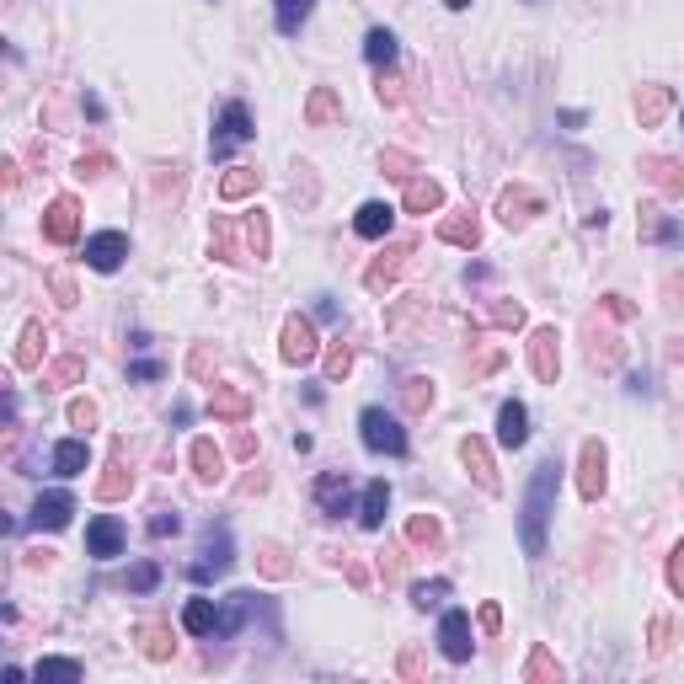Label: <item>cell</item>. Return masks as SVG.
I'll return each instance as SVG.
<instances>
[{"mask_svg":"<svg viewBox=\"0 0 684 684\" xmlns=\"http://www.w3.org/2000/svg\"><path fill=\"white\" fill-rule=\"evenodd\" d=\"M75 513V497L70 492H38L33 503V530H65Z\"/></svg>","mask_w":684,"mask_h":684,"instance_id":"17","label":"cell"},{"mask_svg":"<svg viewBox=\"0 0 684 684\" xmlns=\"http://www.w3.org/2000/svg\"><path fill=\"white\" fill-rule=\"evenodd\" d=\"M524 679H551V684H556V679H562V663H556L546 647H535V652H530V668H524Z\"/></svg>","mask_w":684,"mask_h":684,"instance_id":"42","label":"cell"},{"mask_svg":"<svg viewBox=\"0 0 684 684\" xmlns=\"http://www.w3.org/2000/svg\"><path fill=\"white\" fill-rule=\"evenodd\" d=\"M262 604H268V599L252 594V588H236V594H225V604H220V626H214V636H241V626L262 610Z\"/></svg>","mask_w":684,"mask_h":684,"instance_id":"8","label":"cell"},{"mask_svg":"<svg viewBox=\"0 0 684 684\" xmlns=\"http://www.w3.org/2000/svg\"><path fill=\"white\" fill-rule=\"evenodd\" d=\"M449 599V578H433V583H412V604L417 610H439Z\"/></svg>","mask_w":684,"mask_h":684,"instance_id":"40","label":"cell"},{"mask_svg":"<svg viewBox=\"0 0 684 684\" xmlns=\"http://www.w3.org/2000/svg\"><path fill=\"white\" fill-rule=\"evenodd\" d=\"M380 171H391V177H407V182H412L417 161H412L407 150H380Z\"/></svg>","mask_w":684,"mask_h":684,"instance_id":"48","label":"cell"},{"mask_svg":"<svg viewBox=\"0 0 684 684\" xmlns=\"http://www.w3.org/2000/svg\"><path fill=\"white\" fill-rule=\"evenodd\" d=\"M476 620H481V631H497V626H503V610H497V604H481V610H476Z\"/></svg>","mask_w":684,"mask_h":684,"instance_id":"55","label":"cell"},{"mask_svg":"<svg viewBox=\"0 0 684 684\" xmlns=\"http://www.w3.org/2000/svg\"><path fill=\"white\" fill-rule=\"evenodd\" d=\"M43 342H49V332H43V321H27V326H22V348H17V369H38V359H43Z\"/></svg>","mask_w":684,"mask_h":684,"instance_id":"37","label":"cell"},{"mask_svg":"<svg viewBox=\"0 0 684 684\" xmlns=\"http://www.w3.org/2000/svg\"><path fill=\"white\" fill-rule=\"evenodd\" d=\"M668 588H674V594L684 599V540L674 546V556H668Z\"/></svg>","mask_w":684,"mask_h":684,"instance_id":"51","label":"cell"},{"mask_svg":"<svg viewBox=\"0 0 684 684\" xmlns=\"http://www.w3.org/2000/svg\"><path fill=\"white\" fill-rule=\"evenodd\" d=\"M310 6H316V0H273V22H278V33H284V38L300 33V22L310 17Z\"/></svg>","mask_w":684,"mask_h":684,"instance_id":"35","label":"cell"},{"mask_svg":"<svg viewBox=\"0 0 684 684\" xmlns=\"http://www.w3.org/2000/svg\"><path fill=\"white\" fill-rule=\"evenodd\" d=\"M241 236H246V220L236 225V220H230V214H214V230H209V246H214V257H225V262H241V257H246Z\"/></svg>","mask_w":684,"mask_h":684,"instance_id":"18","label":"cell"},{"mask_svg":"<svg viewBox=\"0 0 684 684\" xmlns=\"http://www.w3.org/2000/svg\"><path fill=\"white\" fill-rule=\"evenodd\" d=\"M385 513H391V481H369L364 497H359V524L364 530H380Z\"/></svg>","mask_w":684,"mask_h":684,"instance_id":"25","label":"cell"},{"mask_svg":"<svg viewBox=\"0 0 684 684\" xmlns=\"http://www.w3.org/2000/svg\"><path fill=\"white\" fill-rule=\"evenodd\" d=\"M407 257H412V246H391V252H385L375 268L364 273V289H369V294H385V289L401 278V262H407Z\"/></svg>","mask_w":684,"mask_h":684,"instance_id":"24","label":"cell"},{"mask_svg":"<svg viewBox=\"0 0 684 684\" xmlns=\"http://www.w3.org/2000/svg\"><path fill=\"white\" fill-rule=\"evenodd\" d=\"M33 679L38 684H75V679H81V663H75V658H38Z\"/></svg>","mask_w":684,"mask_h":684,"instance_id":"34","label":"cell"},{"mask_svg":"<svg viewBox=\"0 0 684 684\" xmlns=\"http://www.w3.org/2000/svg\"><path fill=\"white\" fill-rule=\"evenodd\" d=\"M407 540H412V546L439 551V546H444V530H439V519H433V513H412V519H407Z\"/></svg>","mask_w":684,"mask_h":684,"instance_id":"38","label":"cell"},{"mask_svg":"<svg viewBox=\"0 0 684 684\" xmlns=\"http://www.w3.org/2000/svg\"><path fill=\"white\" fill-rule=\"evenodd\" d=\"M129 492H134V471L123 460H113V465H107V476L97 481V497H102V503H118V497H129Z\"/></svg>","mask_w":684,"mask_h":684,"instance_id":"33","label":"cell"},{"mask_svg":"<svg viewBox=\"0 0 684 684\" xmlns=\"http://www.w3.org/2000/svg\"><path fill=\"white\" fill-rule=\"evenodd\" d=\"M316 503H321L326 519L353 513V481H348V471H326V476L316 481Z\"/></svg>","mask_w":684,"mask_h":684,"instance_id":"13","label":"cell"},{"mask_svg":"<svg viewBox=\"0 0 684 684\" xmlns=\"http://www.w3.org/2000/svg\"><path fill=\"white\" fill-rule=\"evenodd\" d=\"M556 487H562V460H540L530 476V492H524V519H519L524 556H546V524L556 508Z\"/></svg>","mask_w":684,"mask_h":684,"instance_id":"1","label":"cell"},{"mask_svg":"<svg viewBox=\"0 0 684 684\" xmlns=\"http://www.w3.org/2000/svg\"><path fill=\"white\" fill-rule=\"evenodd\" d=\"M188 369H193V380H209V375H214V359H209V348H193Z\"/></svg>","mask_w":684,"mask_h":684,"instance_id":"54","label":"cell"},{"mask_svg":"<svg viewBox=\"0 0 684 684\" xmlns=\"http://www.w3.org/2000/svg\"><path fill=\"white\" fill-rule=\"evenodd\" d=\"M439 241H449V246H465V252H471V246L481 241L476 214H471V209H465V214H444V220H439Z\"/></svg>","mask_w":684,"mask_h":684,"instance_id":"26","label":"cell"},{"mask_svg":"<svg viewBox=\"0 0 684 684\" xmlns=\"http://www.w3.org/2000/svg\"><path fill=\"white\" fill-rule=\"evenodd\" d=\"M81 375H86V359H81V353H70V359L49 364V385H75Z\"/></svg>","mask_w":684,"mask_h":684,"instance_id":"43","label":"cell"},{"mask_svg":"<svg viewBox=\"0 0 684 684\" xmlns=\"http://www.w3.org/2000/svg\"><path fill=\"white\" fill-rule=\"evenodd\" d=\"M209 412L220 417V423H246V417H252V401H246V391H236V385H214Z\"/></svg>","mask_w":684,"mask_h":684,"instance_id":"21","label":"cell"},{"mask_svg":"<svg viewBox=\"0 0 684 684\" xmlns=\"http://www.w3.org/2000/svg\"><path fill=\"white\" fill-rule=\"evenodd\" d=\"M316 316H321V321H337V316H342V310H337V300H332V294H316Z\"/></svg>","mask_w":684,"mask_h":684,"instance_id":"57","label":"cell"},{"mask_svg":"<svg viewBox=\"0 0 684 684\" xmlns=\"http://www.w3.org/2000/svg\"><path fill=\"white\" fill-rule=\"evenodd\" d=\"M540 214V193L535 188H524V182H513V188H503L497 193V220H503L508 230L513 225H530Z\"/></svg>","mask_w":684,"mask_h":684,"instance_id":"9","label":"cell"},{"mask_svg":"<svg viewBox=\"0 0 684 684\" xmlns=\"http://www.w3.org/2000/svg\"><path fill=\"white\" fill-rule=\"evenodd\" d=\"M604 310H610L615 321H631V305H626V294H604Z\"/></svg>","mask_w":684,"mask_h":684,"instance_id":"56","label":"cell"},{"mask_svg":"<svg viewBox=\"0 0 684 684\" xmlns=\"http://www.w3.org/2000/svg\"><path fill=\"white\" fill-rule=\"evenodd\" d=\"M54 294H59V305H75V284L65 273H54Z\"/></svg>","mask_w":684,"mask_h":684,"instance_id":"58","label":"cell"},{"mask_svg":"<svg viewBox=\"0 0 684 684\" xmlns=\"http://www.w3.org/2000/svg\"><path fill=\"white\" fill-rule=\"evenodd\" d=\"M236 455H257V439H252V433H246V428L236 433Z\"/></svg>","mask_w":684,"mask_h":684,"instance_id":"59","label":"cell"},{"mask_svg":"<svg viewBox=\"0 0 684 684\" xmlns=\"http://www.w3.org/2000/svg\"><path fill=\"white\" fill-rule=\"evenodd\" d=\"M86 551L97 556V562H113V556L123 551V524L113 519V513H97V519L86 524Z\"/></svg>","mask_w":684,"mask_h":684,"instance_id":"14","label":"cell"},{"mask_svg":"<svg viewBox=\"0 0 684 684\" xmlns=\"http://www.w3.org/2000/svg\"><path fill=\"white\" fill-rule=\"evenodd\" d=\"M81 177H107V171H113V155H81Z\"/></svg>","mask_w":684,"mask_h":684,"instance_id":"53","label":"cell"},{"mask_svg":"<svg viewBox=\"0 0 684 684\" xmlns=\"http://www.w3.org/2000/svg\"><path fill=\"white\" fill-rule=\"evenodd\" d=\"M444 6H449V11H465V6H471V0H444Z\"/></svg>","mask_w":684,"mask_h":684,"instance_id":"60","label":"cell"},{"mask_svg":"<svg viewBox=\"0 0 684 684\" xmlns=\"http://www.w3.org/2000/svg\"><path fill=\"white\" fill-rule=\"evenodd\" d=\"M391 225H396V209H391V204H380V198H369V204H359V214H353V230H359L364 241L391 236Z\"/></svg>","mask_w":684,"mask_h":684,"instance_id":"20","label":"cell"},{"mask_svg":"<svg viewBox=\"0 0 684 684\" xmlns=\"http://www.w3.org/2000/svg\"><path fill=\"white\" fill-rule=\"evenodd\" d=\"M530 369L540 385H556V375H562V337H556V326H535L530 332Z\"/></svg>","mask_w":684,"mask_h":684,"instance_id":"6","label":"cell"},{"mask_svg":"<svg viewBox=\"0 0 684 684\" xmlns=\"http://www.w3.org/2000/svg\"><path fill=\"white\" fill-rule=\"evenodd\" d=\"M604 465H610V455H604V444L599 439H583V455H578V492L588 497V503H599V492H604Z\"/></svg>","mask_w":684,"mask_h":684,"instance_id":"11","label":"cell"},{"mask_svg":"<svg viewBox=\"0 0 684 684\" xmlns=\"http://www.w3.org/2000/svg\"><path fill=\"white\" fill-rule=\"evenodd\" d=\"M268 246H273V236H268V214L252 209V214H246V257H268Z\"/></svg>","mask_w":684,"mask_h":684,"instance_id":"39","label":"cell"},{"mask_svg":"<svg viewBox=\"0 0 684 684\" xmlns=\"http://www.w3.org/2000/svg\"><path fill=\"white\" fill-rule=\"evenodd\" d=\"M401 401H407V412H428L433 407V380L412 375L407 385H401Z\"/></svg>","mask_w":684,"mask_h":684,"instance_id":"41","label":"cell"},{"mask_svg":"<svg viewBox=\"0 0 684 684\" xmlns=\"http://www.w3.org/2000/svg\"><path fill=\"white\" fill-rule=\"evenodd\" d=\"M134 636H139V652H145L150 663H166L171 652H177V642H171V626H161V620H139Z\"/></svg>","mask_w":684,"mask_h":684,"instance_id":"23","label":"cell"},{"mask_svg":"<svg viewBox=\"0 0 684 684\" xmlns=\"http://www.w3.org/2000/svg\"><path fill=\"white\" fill-rule=\"evenodd\" d=\"M668 107H674V91H668V86H642V91H636V118H642V129H652Z\"/></svg>","mask_w":684,"mask_h":684,"instance_id":"30","label":"cell"},{"mask_svg":"<svg viewBox=\"0 0 684 684\" xmlns=\"http://www.w3.org/2000/svg\"><path fill=\"white\" fill-rule=\"evenodd\" d=\"M91 465V449H86V439H65L54 449V476H81Z\"/></svg>","mask_w":684,"mask_h":684,"instance_id":"32","label":"cell"},{"mask_svg":"<svg viewBox=\"0 0 684 684\" xmlns=\"http://www.w3.org/2000/svg\"><path fill=\"white\" fill-rule=\"evenodd\" d=\"M679 123H684V113H679Z\"/></svg>","mask_w":684,"mask_h":684,"instance_id":"61","label":"cell"},{"mask_svg":"<svg viewBox=\"0 0 684 684\" xmlns=\"http://www.w3.org/2000/svg\"><path fill=\"white\" fill-rule=\"evenodd\" d=\"M236 567V540H230V524H209L204 535V562L188 567L193 583H209V578H225V572Z\"/></svg>","mask_w":684,"mask_h":684,"instance_id":"4","label":"cell"},{"mask_svg":"<svg viewBox=\"0 0 684 684\" xmlns=\"http://www.w3.org/2000/svg\"><path fill=\"white\" fill-rule=\"evenodd\" d=\"M70 423H75V428H97V423H102V407H97L91 396H75V401H70Z\"/></svg>","mask_w":684,"mask_h":684,"instance_id":"45","label":"cell"},{"mask_svg":"<svg viewBox=\"0 0 684 684\" xmlns=\"http://www.w3.org/2000/svg\"><path fill=\"white\" fill-rule=\"evenodd\" d=\"M161 375H166L161 359H134L129 364V380H161Z\"/></svg>","mask_w":684,"mask_h":684,"instance_id":"52","label":"cell"},{"mask_svg":"<svg viewBox=\"0 0 684 684\" xmlns=\"http://www.w3.org/2000/svg\"><path fill=\"white\" fill-rule=\"evenodd\" d=\"M401 204H407V214H433L444 204V188L433 177H412L407 182V198H401Z\"/></svg>","mask_w":684,"mask_h":684,"instance_id":"29","label":"cell"},{"mask_svg":"<svg viewBox=\"0 0 684 684\" xmlns=\"http://www.w3.org/2000/svg\"><path fill=\"white\" fill-rule=\"evenodd\" d=\"M497 444L503 449L530 444V412H524V401H503V407H497Z\"/></svg>","mask_w":684,"mask_h":684,"instance_id":"16","label":"cell"},{"mask_svg":"<svg viewBox=\"0 0 684 684\" xmlns=\"http://www.w3.org/2000/svg\"><path fill=\"white\" fill-rule=\"evenodd\" d=\"M359 439H364V449H375V455H407V428H401V417L385 412V407L359 412Z\"/></svg>","mask_w":684,"mask_h":684,"instance_id":"3","label":"cell"},{"mask_svg":"<svg viewBox=\"0 0 684 684\" xmlns=\"http://www.w3.org/2000/svg\"><path fill=\"white\" fill-rule=\"evenodd\" d=\"M182 626H188L193 636H214V626H220V604L214 599H188L182 604Z\"/></svg>","mask_w":684,"mask_h":684,"instance_id":"31","label":"cell"},{"mask_svg":"<svg viewBox=\"0 0 684 684\" xmlns=\"http://www.w3.org/2000/svg\"><path fill=\"white\" fill-rule=\"evenodd\" d=\"M364 59H369V65H396V33H391V27H369Z\"/></svg>","mask_w":684,"mask_h":684,"instance_id":"36","label":"cell"},{"mask_svg":"<svg viewBox=\"0 0 684 684\" xmlns=\"http://www.w3.org/2000/svg\"><path fill=\"white\" fill-rule=\"evenodd\" d=\"M262 188V171H252V166H230L225 177H220V198L225 204H241V198H252Z\"/></svg>","mask_w":684,"mask_h":684,"instance_id":"28","label":"cell"},{"mask_svg":"<svg viewBox=\"0 0 684 684\" xmlns=\"http://www.w3.org/2000/svg\"><path fill=\"white\" fill-rule=\"evenodd\" d=\"M305 123L310 129H332V123H342V102H337L332 86H316L305 97Z\"/></svg>","mask_w":684,"mask_h":684,"instance_id":"22","label":"cell"},{"mask_svg":"<svg viewBox=\"0 0 684 684\" xmlns=\"http://www.w3.org/2000/svg\"><path fill=\"white\" fill-rule=\"evenodd\" d=\"M257 129H252V113H246V102H225V113L214 118V134H209V155L214 161H230L241 145H252Z\"/></svg>","mask_w":684,"mask_h":684,"instance_id":"2","label":"cell"},{"mask_svg":"<svg viewBox=\"0 0 684 684\" xmlns=\"http://www.w3.org/2000/svg\"><path fill=\"white\" fill-rule=\"evenodd\" d=\"M177 530H182V513H171V508H161V513L150 519V535H155V540H166V535H177Z\"/></svg>","mask_w":684,"mask_h":684,"instance_id":"50","label":"cell"},{"mask_svg":"<svg viewBox=\"0 0 684 684\" xmlns=\"http://www.w3.org/2000/svg\"><path fill=\"white\" fill-rule=\"evenodd\" d=\"M123 257H129V236L123 230H102V236L86 241V268H97V273H118Z\"/></svg>","mask_w":684,"mask_h":684,"instance_id":"10","label":"cell"},{"mask_svg":"<svg viewBox=\"0 0 684 684\" xmlns=\"http://www.w3.org/2000/svg\"><path fill=\"white\" fill-rule=\"evenodd\" d=\"M278 353H284V364H316L321 342H316L310 316H289L284 321V332H278Z\"/></svg>","mask_w":684,"mask_h":684,"instance_id":"5","label":"cell"},{"mask_svg":"<svg viewBox=\"0 0 684 684\" xmlns=\"http://www.w3.org/2000/svg\"><path fill=\"white\" fill-rule=\"evenodd\" d=\"M193 471H198V481H204V487H214V481H225V455L220 449H214V439H193Z\"/></svg>","mask_w":684,"mask_h":684,"instance_id":"27","label":"cell"},{"mask_svg":"<svg viewBox=\"0 0 684 684\" xmlns=\"http://www.w3.org/2000/svg\"><path fill=\"white\" fill-rule=\"evenodd\" d=\"M492 326H508V332H513V326H524V305L497 300V305H492Z\"/></svg>","mask_w":684,"mask_h":684,"instance_id":"49","label":"cell"},{"mask_svg":"<svg viewBox=\"0 0 684 684\" xmlns=\"http://www.w3.org/2000/svg\"><path fill=\"white\" fill-rule=\"evenodd\" d=\"M155 583H161V567H155V562H134L129 567V588H134V594H155Z\"/></svg>","mask_w":684,"mask_h":684,"instance_id":"44","label":"cell"},{"mask_svg":"<svg viewBox=\"0 0 684 684\" xmlns=\"http://www.w3.org/2000/svg\"><path fill=\"white\" fill-rule=\"evenodd\" d=\"M439 647H444L449 663H471V652H476V642H471V615H465V610H444V620H439Z\"/></svg>","mask_w":684,"mask_h":684,"instance_id":"7","label":"cell"},{"mask_svg":"<svg viewBox=\"0 0 684 684\" xmlns=\"http://www.w3.org/2000/svg\"><path fill=\"white\" fill-rule=\"evenodd\" d=\"M642 177H647L663 198H679V193H684V166L668 161V155H647V161H642Z\"/></svg>","mask_w":684,"mask_h":684,"instance_id":"19","label":"cell"},{"mask_svg":"<svg viewBox=\"0 0 684 684\" xmlns=\"http://www.w3.org/2000/svg\"><path fill=\"white\" fill-rule=\"evenodd\" d=\"M257 562H262V572H268V578H284V572H289L284 546H273V540H262V546H257Z\"/></svg>","mask_w":684,"mask_h":684,"instance_id":"46","label":"cell"},{"mask_svg":"<svg viewBox=\"0 0 684 684\" xmlns=\"http://www.w3.org/2000/svg\"><path fill=\"white\" fill-rule=\"evenodd\" d=\"M353 369V353H348V342H332L326 348V380H342Z\"/></svg>","mask_w":684,"mask_h":684,"instance_id":"47","label":"cell"},{"mask_svg":"<svg viewBox=\"0 0 684 684\" xmlns=\"http://www.w3.org/2000/svg\"><path fill=\"white\" fill-rule=\"evenodd\" d=\"M43 236H49L54 246H70L75 236H81V204H75V198H54L49 214H43Z\"/></svg>","mask_w":684,"mask_h":684,"instance_id":"12","label":"cell"},{"mask_svg":"<svg viewBox=\"0 0 684 684\" xmlns=\"http://www.w3.org/2000/svg\"><path fill=\"white\" fill-rule=\"evenodd\" d=\"M460 460H465V471L476 476L481 492H492V497L503 492V481H497V465H492V449L481 444V439H465V444H460Z\"/></svg>","mask_w":684,"mask_h":684,"instance_id":"15","label":"cell"}]
</instances>
